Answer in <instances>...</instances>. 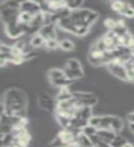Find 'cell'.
<instances>
[{
  "mask_svg": "<svg viewBox=\"0 0 134 147\" xmlns=\"http://www.w3.org/2000/svg\"><path fill=\"white\" fill-rule=\"evenodd\" d=\"M5 111L10 117L24 118L27 113V98L25 93L18 88H10L4 94L2 102Z\"/></svg>",
  "mask_w": 134,
  "mask_h": 147,
  "instance_id": "obj_1",
  "label": "cell"
},
{
  "mask_svg": "<svg viewBox=\"0 0 134 147\" xmlns=\"http://www.w3.org/2000/svg\"><path fill=\"white\" fill-rule=\"evenodd\" d=\"M89 124L96 127L98 130H110L116 133L121 131L123 129L122 119L117 116L110 115L92 117L89 121Z\"/></svg>",
  "mask_w": 134,
  "mask_h": 147,
  "instance_id": "obj_2",
  "label": "cell"
},
{
  "mask_svg": "<svg viewBox=\"0 0 134 147\" xmlns=\"http://www.w3.org/2000/svg\"><path fill=\"white\" fill-rule=\"evenodd\" d=\"M70 18L73 23H76L82 26L90 28L92 24H94L98 20V12L91 10L88 8H80L77 10L72 11L70 14Z\"/></svg>",
  "mask_w": 134,
  "mask_h": 147,
  "instance_id": "obj_3",
  "label": "cell"
},
{
  "mask_svg": "<svg viewBox=\"0 0 134 147\" xmlns=\"http://www.w3.org/2000/svg\"><path fill=\"white\" fill-rule=\"evenodd\" d=\"M108 71L112 74L113 76H117L119 79H121L123 81H129V77H128V74L126 71V68L124 64H121L115 62H110L108 64Z\"/></svg>",
  "mask_w": 134,
  "mask_h": 147,
  "instance_id": "obj_4",
  "label": "cell"
},
{
  "mask_svg": "<svg viewBox=\"0 0 134 147\" xmlns=\"http://www.w3.org/2000/svg\"><path fill=\"white\" fill-rule=\"evenodd\" d=\"M5 29H6L7 35L9 38L12 39L20 38V36H22L25 33L23 24H21L20 22H15V23H11V24L5 25Z\"/></svg>",
  "mask_w": 134,
  "mask_h": 147,
  "instance_id": "obj_5",
  "label": "cell"
},
{
  "mask_svg": "<svg viewBox=\"0 0 134 147\" xmlns=\"http://www.w3.org/2000/svg\"><path fill=\"white\" fill-rule=\"evenodd\" d=\"M39 105L41 109H43L47 111H53L56 109V104L54 103V100L51 96L47 93H40L39 95Z\"/></svg>",
  "mask_w": 134,
  "mask_h": 147,
  "instance_id": "obj_6",
  "label": "cell"
},
{
  "mask_svg": "<svg viewBox=\"0 0 134 147\" xmlns=\"http://www.w3.org/2000/svg\"><path fill=\"white\" fill-rule=\"evenodd\" d=\"M56 23H48L40 28L39 34L42 36L45 40H56V30H55Z\"/></svg>",
  "mask_w": 134,
  "mask_h": 147,
  "instance_id": "obj_7",
  "label": "cell"
},
{
  "mask_svg": "<svg viewBox=\"0 0 134 147\" xmlns=\"http://www.w3.org/2000/svg\"><path fill=\"white\" fill-rule=\"evenodd\" d=\"M13 134L15 136L16 144H20L21 147H28L30 142V135L26 129H21V130L13 131Z\"/></svg>",
  "mask_w": 134,
  "mask_h": 147,
  "instance_id": "obj_8",
  "label": "cell"
},
{
  "mask_svg": "<svg viewBox=\"0 0 134 147\" xmlns=\"http://www.w3.org/2000/svg\"><path fill=\"white\" fill-rule=\"evenodd\" d=\"M20 11L28 12L31 15L35 16L36 14L41 12V7L40 3H37L34 1H23L21 2Z\"/></svg>",
  "mask_w": 134,
  "mask_h": 147,
  "instance_id": "obj_9",
  "label": "cell"
},
{
  "mask_svg": "<svg viewBox=\"0 0 134 147\" xmlns=\"http://www.w3.org/2000/svg\"><path fill=\"white\" fill-rule=\"evenodd\" d=\"M96 133H98V135L101 138V140L109 144H111V142L114 140V138L117 135L116 132L110 130H98V132Z\"/></svg>",
  "mask_w": 134,
  "mask_h": 147,
  "instance_id": "obj_10",
  "label": "cell"
},
{
  "mask_svg": "<svg viewBox=\"0 0 134 147\" xmlns=\"http://www.w3.org/2000/svg\"><path fill=\"white\" fill-rule=\"evenodd\" d=\"M73 98V93L69 90L68 87H63V88H60L56 99L57 102H62V101H66Z\"/></svg>",
  "mask_w": 134,
  "mask_h": 147,
  "instance_id": "obj_11",
  "label": "cell"
},
{
  "mask_svg": "<svg viewBox=\"0 0 134 147\" xmlns=\"http://www.w3.org/2000/svg\"><path fill=\"white\" fill-rule=\"evenodd\" d=\"M51 84L53 86L59 87V88H63V87H68L69 86H71L73 80L69 79L67 77H63V78H59V79H54V80H50Z\"/></svg>",
  "mask_w": 134,
  "mask_h": 147,
  "instance_id": "obj_12",
  "label": "cell"
},
{
  "mask_svg": "<svg viewBox=\"0 0 134 147\" xmlns=\"http://www.w3.org/2000/svg\"><path fill=\"white\" fill-rule=\"evenodd\" d=\"M64 73H65L66 77L71 80L80 79V78L84 76V71H83V69H81V70H71V69L65 67Z\"/></svg>",
  "mask_w": 134,
  "mask_h": 147,
  "instance_id": "obj_13",
  "label": "cell"
},
{
  "mask_svg": "<svg viewBox=\"0 0 134 147\" xmlns=\"http://www.w3.org/2000/svg\"><path fill=\"white\" fill-rule=\"evenodd\" d=\"M76 141L79 142V144L82 147H93L94 146L90 138L88 136H86V134H84L82 131L76 135Z\"/></svg>",
  "mask_w": 134,
  "mask_h": 147,
  "instance_id": "obj_14",
  "label": "cell"
},
{
  "mask_svg": "<svg viewBox=\"0 0 134 147\" xmlns=\"http://www.w3.org/2000/svg\"><path fill=\"white\" fill-rule=\"evenodd\" d=\"M0 140H1V146L10 147L15 142V136H14L13 132L7 133V134L0 136Z\"/></svg>",
  "mask_w": 134,
  "mask_h": 147,
  "instance_id": "obj_15",
  "label": "cell"
},
{
  "mask_svg": "<svg viewBox=\"0 0 134 147\" xmlns=\"http://www.w3.org/2000/svg\"><path fill=\"white\" fill-rule=\"evenodd\" d=\"M113 31L115 32L118 37H122L124 35H126L128 33V30L125 27V23H124L122 20H117V26L116 28L113 30Z\"/></svg>",
  "mask_w": 134,
  "mask_h": 147,
  "instance_id": "obj_16",
  "label": "cell"
},
{
  "mask_svg": "<svg viewBox=\"0 0 134 147\" xmlns=\"http://www.w3.org/2000/svg\"><path fill=\"white\" fill-rule=\"evenodd\" d=\"M48 76L50 80H54V79H59V78H63L66 77L65 73L63 70L60 69H52L48 72Z\"/></svg>",
  "mask_w": 134,
  "mask_h": 147,
  "instance_id": "obj_17",
  "label": "cell"
},
{
  "mask_svg": "<svg viewBox=\"0 0 134 147\" xmlns=\"http://www.w3.org/2000/svg\"><path fill=\"white\" fill-rule=\"evenodd\" d=\"M73 98H76L78 101H83L85 99H88L95 96L93 93H88V92H81V91H75L73 92Z\"/></svg>",
  "mask_w": 134,
  "mask_h": 147,
  "instance_id": "obj_18",
  "label": "cell"
},
{
  "mask_svg": "<svg viewBox=\"0 0 134 147\" xmlns=\"http://www.w3.org/2000/svg\"><path fill=\"white\" fill-rule=\"evenodd\" d=\"M110 5H111V8L113 10L119 12V14H121L124 9L129 6V3L122 2V1H113L110 3Z\"/></svg>",
  "mask_w": 134,
  "mask_h": 147,
  "instance_id": "obj_19",
  "label": "cell"
},
{
  "mask_svg": "<svg viewBox=\"0 0 134 147\" xmlns=\"http://www.w3.org/2000/svg\"><path fill=\"white\" fill-rule=\"evenodd\" d=\"M66 68H69L71 69V70H81L82 69V65L80 62L78 61L77 59H75V58H70L66 62V65H65Z\"/></svg>",
  "mask_w": 134,
  "mask_h": 147,
  "instance_id": "obj_20",
  "label": "cell"
},
{
  "mask_svg": "<svg viewBox=\"0 0 134 147\" xmlns=\"http://www.w3.org/2000/svg\"><path fill=\"white\" fill-rule=\"evenodd\" d=\"M45 41L46 40H44V38L42 36H40L39 33H37L33 36V38L31 39L30 45L32 46V47L37 48V47H40V46H41V45H43L45 43Z\"/></svg>",
  "mask_w": 134,
  "mask_h": 147,
  "instance_id": "obj_21",
  "label": "cell"
},
{
  "mask_svg": "<svg viewBox=\"0 0 134 147\" xmlns=\"http://www.w3.org/2000/svg\"><path fill=\"white\" fill-rule=\"evenodd\" d=\"M32 18H33V15H31V14L20 11V16H18V22L21 23V24H30Z\"/></svg>",
  "mask_w": 134,
  "mask_h": 147,
  "instance_id": "obj_22",
  "label": "cell"
},
{
  "mask_svg": "<svg viewBox=\"0 0 134 147\" xmlns=\"http://www.w3.org/2000/svg\"><path fill=\"white\" fill-rule=\"evenodd\" d=\"M59 47L63 51H72L75 48V43L70 40L64 39L59 42Z\"/></svg>",
  "mask_w": 134,
  "mask_h": 147,
  "instance_id": "obj_23",
  "label": "cell"
},
{
  "mask_svg": "<svg viewBox=\"0 0 134 147\" xmlns=\"http://www.w3.org/2000/svg\"><path fill=\"white\" fill-rule=\"evenodd\" d=\"M127 142H128L125 138H123L122 136L117 134L116 137L114 138V140L111 142L110 145H111V147H123Z\"/></svg>",
  "mask_w": 134,
  "mask_h": 147,
  "instance_id": "obj_24",
  "label": "cell"
},
{
  "mask_svg": "<svg viewBox=\"0 0 134 147\" xmlns=\"http://www.w3.org/2000/svg\"><path fill=\"white\" fill-rule=\"evenodd\" d=\"M66 7L70 11H75L77 9H80L83 5V1H77V0H71V1H65Z\"/></svg>",
  "mask_w": 134,
  "mask_h": 147,
  "instance_id": "obj_25",
  "label": "cell"
},
{
  "mask_svg": "<svg viewBox=\"0 0 134 147\" xmlns=\"http://www.w3.org/2000/svg\"><path fill=\"white\" fill-rule=\"evenodd\" d=\"M82 132L84 133V134H86V136H88L89 138H91L92 136L96 134V132H98V129L94 126L90 125V124H88V125H86V127H84L82 129Z\"/></svg>",
  "mask_w": 134,
  "mask_h": 147,
  "instance_id": "obj_26",
  "label": "cell"
},
{
  "mask_svg": "<svg viewBox=\"0 0 134 147\" xmlns=\"http://www.w3.org/2000/svg\"><path fill=\"white\" fill-rule=\"evenodd\" d=\"M45 47L50 50H54L57 47H59V42L57 41V40H48L45 41Z\"/></svg>",
  "mask_w": 134,
  "mask_h": 147,
  "instance_id": "obj_27",
  "label": "cell"
},
{
  "mask_svg": "<svg viewBox=\"0 0 134 147\" xmlns=\"http://www.w3.org/2000/svg\"><path fill=\"white\" fill-rule=\"evenodd\" d=\"M104 25L105 27H107L109 30H113L117 26V21L112 20V18H107L104 21Z\"/></svg>",
  "mask_w": 134,
  "mask_h": 147,
  "instance_id": "obj_28",
  "label": "cell"
},
{
  "mask_svg": "<svg viewBox=\"0 0 134 147\" xmlns=\"http://www.w3.org/2000/svg\"><path fill=\"white\" fill-rule=\"evenodd\" d=\"M121 15L125 16L127 18H134V7H132L130 4L129 6L122 11Z\"/></svg>",
  "mask_w": 134,
  "mask_h": 147,
  "instance_id": "obj_29",
  "label": "cell"
},
{
  "mask_svg": "<svg viewBox=\"0 0 134 147\" xmlns=\"http://www.w3.org/2000/svg\"><path fill=\"white\" fill-rule=\"evenodd\" d=\"M13 46H14L15 48L18 49V50L22 51V52H24V48H25V43H24V41H22V40L18 41V42H16Z\"/></svg>",
  "mask_w": 134,
  "mask_h": 147,
  "instance_id": "obj_30",
  "label": "cell"
},
{
  "mask_svg": "<svg viewBox=\"0 0 134 147\" xmlns=\"http://www.w3.org/2000/svg\"><path fill=\"white\" fill-rule=\"evenodd\" d=\"M127 119L130 123H134V112L127 115Z\"/></svg>",
  "mask_w": 134,
  "mask_h": 147,
  "instance_id": "obj_31",
  "label": "cell"
},
{
  "mask_svg": "<svg viewBox=\"0 0 134 147\" xmlns=\"http://www.w3.org/2000/svg\"><path fill=\"white\" fill-rule=\"evenodd\" d=\"M66 147H82V146L79 144V142H78L75 139V141H73V142H71V144H69Z\"/></svg>",
  "mask_w": 134,
  "mask_h": 147,
  "instance_id": "obj_32",
  "label": "cell"
},
{
  "mask_svg": "<svg viewBox=\"0 0 134 147\" xmlns=\"http://www.w3.org/2000/svg\"><path fill=\"white\" fill-rule=\"evenodd\" d=\"M130 129H131V131L134 133V123H130Z\"/></svg>",
  "mask_w": 134,
  "mask_h": 147,
  "instance_id": "obj_33",
  "label": "cell"
},
{
  "mask_svg": "<svg viewBox=\"0 0 134 147\" xmlns=\"http://www.w3.org/2000/svg\"><path fill=\"white\" fill-rule=\"evenodd\" d=\"M131 56L134 59V47L131 48Z\"/></svg>",
  "mask_w": 134,
  "mask_h": 147,
  "instance_id": "obj_34",
  "label": "cell"
},
{
  "mask_svg": "<svg viewBox=\"0 0 134 147\" xmlns=\"http://www.w3.org/2000/svg\"><path fill=\"white\" fill-rule=\"evenodd\" d=\"M123 147H134L131 144H130V142H127V144H125V145H124Z\"/></svg>",
  "mask_w": 134,
  "mask_h": 147,
  "instance_id": "obj_35",
  "label": "cell"
},
{
  "mask_svg": "<svg viewBox=\"0 0 134 147\" xmlns=\"http://www.w3.org/2000/svg\"><path fill=\"white\" fill-rule=\"evenodd\" d=\"M132 63H133V65H134V59L132 60Z\"/></svg>",
  "mask_w": 134,
  "mask_h": 147,
  "instance_id": "obj_36",
  "label": "cell"
},
{
  "mask_svg": "<svg viewBox=\"0 0 134 147\" xmlns=\"http://www.w3.org/2000/svg\"><path fill=\"white\" fill-rule=\"evenodd\" d=\"M1 147H3V146H1Z\"/></svg>",
  "mask_w": 134,
  "mask_h": 147,
  "instance_id": "obj_37",
  "label": "cell"
}]
</instances>
